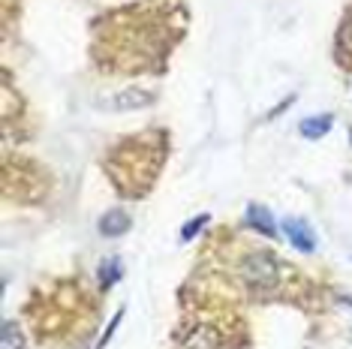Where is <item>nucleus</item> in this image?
Masks as SVG:
<instances>
[{
  "label": "nucleus",
  "mask_w": 352,
  "mask_h": 349,
  "mask_svg": "<svg viewBox=\"0 0 352 349\" xmlns=\"http://www.w3.org/2000/svg\"><path fill=\"white\" fill-rule=\"evenodd\" d=\"M283 232H286V238H289L292 247H298L301 253H314L316 250V235L310 232V226L301 223V220L286 217L283 220Z\"/></svg>",
  "instance_id": "f03ea898"
},
{
  "label": "nucleus",
  "mask_w": 352,
  "mask_h": 349,
  "mask_svg": "<svg viewBox=\"0 0 352 349\" xmlns=\"http://www.w3.org/2000/svg\"><path fill=\"white\" fill-rule=\"evenodd\" d=\"M247 223H250L253 229H259L262 235H274L277 229H274V217H271V211L265 208V205H250L247 208Z\"/></svg>",
  "instance_id": "423d86ee"
},
{
  "label": "nucleus",
  "mask_w": 352,
  "mask_h": 349,
  "mask_svg": "<svg viewBox=\"0 0 352 349\" xmlns=\"http://www.w3.org/2000/svg\"><path fill=\"white\" fill-rule=\"evenodd\" d=\"M334 126V117L331 115H316V117H304L301 126H298V133L304 139H322L328 130Z\"/></svg>",
  "instance_id": "0eeeda50"
},
{
  "label": "nucleus",
  "mask_w": 352,
  "mask_h": 349,
  "mask_svg": "<svg viewBox=\"0 0 352 349\" xmlns=\"http://www.w3.org/2000/svg\"><path fill=\"white\" fill-rule=\"evenodd\" d=\"M205 223H208V214H199V217L187 220V226L181 229V241H184V244H187V241H193V238H196V235L205 229Z\"/></svg>",
  "instance_id": "1a4fd4ad"
},
{
  "label": "nucleus",
  "mask_w": 352,
  "mask_h": 349,
  "mask_svg": "<svg viewBox=\"0 0 352 349\" xmlns=\"http://www.w3.org/2000/svg\"><path fill=\"white\" fill-rule=\"evenodd\" d=\"M0 349H25V335H21V325L6 319L0 328Z\"/></svg>",
  "instance_id": "6e6552de"
},
{
  "label": "nucleus",
  "mask_w": 352,
  "mask_h": 349,
  "mask_svg": "<svg viewBox=\"0 0 352 349\" xmlns=\"http://www.w3.org/2000/svg\"><path fill=\"white\" fill-rule=\"evenodd\" d=\"M126 229H130V214H126V211L111 208L109 214H102V220H100V232L106 235V238H118V235H124Z\"/></svg>",
  "instance_id": "20e7f679"
},
{
  "label": "nucleus",
  "mask_w": 352,
  "mask_h": 349,
  "mask_svg": "<svg viewBox=\"0 0 352 349\" xmlns=\"http://www.w3.org/2000/svg\"><path fill=\"white\" fill-rule=\"evenodd\" d=\"M154 102V93L142 91V87H130V91H121L115 97V109L118 112H135V109H145Z\"/></svg>",
  "instance_id": "7ed1b4c3"
},
{
  "label": "nucleus",
  "mask_w": 352,
  "mask_h": 349,
  "mask_svg": "<svg viewBox=\"0 0 352 349\" xmlns=\"http://www.w3.org/2000/svg\"><path fill=\"white\" fill-rule=\"evenodd\" d=\"M241 277L247 286L253 292H259V295H268V292H274L280 286V268L268 250H256L250 256H244Z\"/></svg>",
  "instance_id": "f257e3e1"
},
{
  "label": "nucleus",
  "mask_w": 352,
  "mask_h": 349,
  "mask_svg": "<svg viewBox=\"0 0 352 349\" xmlns=\"http://www.w3.org/2000/svg\"><path fill=\"white\" fill-rule=\"evenodd\" d=\"M115 280H121V262H118V259H109L106 265H102L100 283H102V289H109Z\"/></svg>",
  "instance_id": "9d476101"
},
{
  "label": "nucleus",
  "mask_w": 352,
  "mask_h": 349,
  "mask_svg": "<svg viewBox=\"0 0 352 349\" xmlns=\"http://www.w3.org/2000/svg\"><path fill=\"white\" fill-rule=\"evenodd\" d=\"M340 304H346L349 311H352V298H346V295H340Z\"/></svg>",
  "instance_id": "f8f14e48"
},
{
  "label": "nucleus",
  "mask_w": 352,
  "mask_h": 349,
  "mask_svg": "<svg viewBox=\"0 0 352 349\" xmlns=\"http://www.w3.org/2000/svg\"><path fill=\"white\" fill-rule=\"evenodd\" d=\"M121 319H124V311H118V316H115V319L109 322V328L102 331V337H100L97 349H106V346H109V340H111V335H115V331H118V325H121Z\"/></svg>",
  "instance_id": "9b49d317"
},
{
  "label": "nucleus",
  "mask_w": 352,
  "mask_h": 349,
  "mask_svg": "<svg viewBox=\"0 0 352 349\" xmlns=\"http://www.w3.org/2000/svg\"><path fill=\"white\" fill-rule=\"evenodd\" d=\"M220 335L211 328V325H199V328L190 331L187 337V349H220Z\"/></svg>",
  "instance_id": "39448f33"
}]
</instances>
